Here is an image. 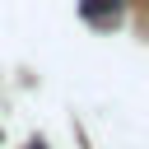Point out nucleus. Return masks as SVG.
<instances>
[{
	"label": "nucleus",
	"mask_w": 149,
	"mask_h": 149,
	"mask_svg": "<svg viewBox=\"0 0 149 149\" xmlns=\"http://www.w3.org/2000/svg\"><path fill=\"white\" fill-rule=\"evenodd\" d=\"M28 149H47V144H42V140H28Z\"/></svg>",
	"instance_id": "obj_2"
},
{
	"label": "nucleus",
	"mask_w": 149,
	"mask_h": 149,
	"mask_svg": "<svg viewBox=\"0 0 149 149\" xmlns=\"http://www.w3.org/2000/svg\"><path fill=\"white\" fill-rule=\"evenodd\" d=\"M79 19L93 28H116L126 19V0H79Z\"/></svg>",
	"instance_id": "obj_1"
}]
</instances>
